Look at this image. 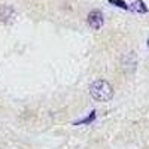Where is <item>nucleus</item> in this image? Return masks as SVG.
Here are the masks:
<instances>
[{"label": "nucleus", "mask_w": 149, "mask_h": 149, "mask_svg": "<svg viewBox=\"0 0 149 149\" xmlns=\"http://www.w3.org/2000/svg\"><path fill=\"white\" fill-rule=\"evenodd\" d=\"M90 94L95 102H109L113 97V88L107 81L98 79L90 85Z\"/></svg>", "instance_id": "obj_1"}, {"label": "nucleus", "mask_w": 149, "mask_h": 149, "mask_svg": "<svg viewBox=\"0 0 149 149\" xmlns=\"http://www.w3.org/2000/svg\"><path fill=\"white\" fill-rule=\"evenodd\" d=\"M86 22H88V26L91 30H100L102 26H103V22H104V17L102 14V10H98V9H93L88 17H86Z\"/></svg>", "instance_id": "obj_2"}, {"label": "nucleus", "mask_w": 149, "mask_h": 149, "mask_svg": "<svg viewBox=\"0 0 149 149\" xmlns=\"http://www.w3.org/2000/svg\"><path fill=\"white\" fill-rule=\"evenodd\" d=\"M136 66H137V58L134 52H127L122 57V69L127 73H133L136 70Z\"/></svg>", "instance_id": "obj_3"}, {"label": "nucleus", "mask_w": 149, "mask_h": 149, "mask_svg": "<svg viewBox=\"0 0 149 149\" xmlns=\"http://www.w3.org/2000/svg\"><path fill=\"white\" fill-rule=\"evenodd\" d=\"M17 17V12L12 6H8V5H3L0 6V21L5 22V24H10L12 21L15 19Z\"/></svg>", "instance_id": "obj_4"}, {"label": "nucleus", "mask_w": 149, "mask_h": 149, "mask_svg": "<svg viewBox=\"0 0 149 149\" xmlns=\"http://www.w3.org/2000/svg\"><path fill=\"white\" fill-rule=\"evenodd\" d=\"M131 9L134 12H139V14H146L148 12V8H146V5L142 2V0H136V2L131 5Z\"/></svg>", "instance_id": "obj_5"}, {"label": "nucleus", "mask_w": 149, "mask_h": 149, "mask_svg": "<svg viewBox=\"0 0 149 149\" xmlns=\"http://www.w3.org/2000/svg\"><path fill=\"white\" fill-rule=\"evenodd\" d=\"M94 119H95V112H91V115H90L88 118H85V119H82V121L76 122L74 125H82V124H90V122H93Z\"/></svg>", "instance_id": "obj_6"}, {"label": "nucleus", "mask_w": 149, "mask_h": 149, "mask_svg": "<svg viewBox=\"0 0 149 149\" xmlns=\"http://www.w3.org/2000/svg\"><path fill=\"white\" fill-rule=\"evenodd\" d=\"M109 3H110V5H115V6H118V8H121V9H128L127 3L122 2V0H109Z\"/></svg>", "instance_id": "obj_7"}, {"label": "nucleus", "mask_w": 149, "mask_h": 149, "mask_svg": "<svg viewBox=\"0 0 149 149\" xmlns=\"http://www.w3.org/2000/svg\"><path fill=\"white\" fill-rule=\"evenodd\" d=\"M148 48H149V40H148Z\"/></svg>", "instance_id": "obj_8"}]
</instances>
